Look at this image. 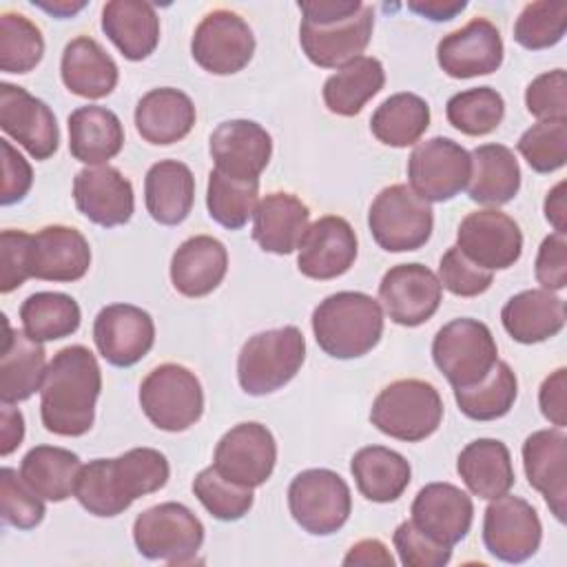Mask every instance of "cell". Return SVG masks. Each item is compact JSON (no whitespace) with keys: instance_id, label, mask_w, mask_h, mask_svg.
<instances>
[{"instance_id":"obj_47","label":"cell","mask_w":567,"mask_h":567,"mask_svg":"<svg viewBox=\"0 0 567 567\" xmlns=\"http://www.w3.org/2000/svg\"><path fill=\"white\" fill-rule=\"evenodd\" d=\"M567 29V2L538 0L523 7L514 22V40L529 49L540 51L558 44Z\"/></svg>"},{"instance_id":"obj_41","label":"cell","mask_w":567,"mask_h":567,"mask_svg":"<svg viewBox=\"0 0 567 567\" xmlns=\"http://www.w3.org/2000/svg\"><path fill=\"white\" fill-rule=\"evenodd\" d=\"M430 126V106L416 93H394L385 97L370 117L372 135L394 148L412 146Z\"/></svg>"},{"instance_id":"obj_59","label":"cell","mask_w":567,"mask_h":567,"mask_svg":"<svg viewBox=\"0 0 567 567\" xmlns=\"http://www.w3.org/2000/svg\"><path fill=\"white\" fill-rule=\"evenodd\" d=\"M343 565H383V567H392L394 558L381 540L365 538V540H359L350 547V551L343 556Z\"/></svg>"},{"instance_id":"obj_40","label":"cell","mask_w":567,"mask_h":567,"mask_svg":"<svg viewBox=\"0 0 567 567\" xmlns=\"http://www.w3.org/2000/svg\"><path fill=\"white\" fill-rule=\"evenodd\" d=\"M385 71L377 58L359 55L341 66L323 84V102L330 113L352 117L383 89Z\"/></svg>"},{"instance_id":"obj_36","label":"cell","mask_w":567,"mask_h":567,"mask_svg":"<svg viewBox=\"0 0 567 567\" xmlns=\"http://www.w3.org/2000/svg\"><path fill=\"white\" fill-rule=\"evenodd\" d=\"M456 472L467 489L485 501L507 494L516 481L509 450L498 439L467 443L456 458Z\"/></svg>"},{"instance_id":"obj_46","label":"cell","mask_w":567,"mask_h":567,"mask_svg":"<svg viewBox=\"0 0 567 567\" xmlns=\"http://www.w3.org/2000/svg\"><path fill=\"white\" fill-rule=\"evenodd\" d=\"M44 55L42 31L22 13L0 16V69L4 73H29Z\"/></svg>"},{"instance_id":"obj_58","label":"cell","mask_w":567,"mask_h":567,"mask_svg":"<svg viewBox=\"0 0 567 567\" xmlns=\"http://www.w3.org/2000/svg\"><path fill=\"white\" fill-rule=\"evenodd\" d=\"M299 9L303 13V20L310 22H326V20H339L350 18L363 9L361 0H303L299 2Z\"/></svg>"},{"instance_id":"obj_63","label":"cell","mask_w":567,"mask_h":567,"mask_svg":"<svg viewBox=\"0 0 567 567\" xmlns=\"http://www.w3.org/2000/svg\"><path fill=\"white\" fill-rule=\"evenodd\" d=\"M33 4L44 9V11H49V13H53V16H58V18H69V16H73V13H78L80 9L86 7V2H82V0L80 2H69V0L42 2V0H33Z\"/></svg>"},{"instance_id":"obj_54","label":"cell","mask_w":567,"mask_h":567,"mask_svg":"<svg viewBox=\"0 0 567 567\" xmlns=\"http://www.w3.org/2000/svg\"><path fill=\"white\" fill-rule=\"evenodd\" d=\"M29 244L31 233L7 228L0 235V290L7 295L20 288L29 277Z\"/></svg>"},{"instance_id":"obj_61","label":"cell","mask_w":567,"mask_h":567,"mask_svg":"<svg viewBox=\"0 0 567 567\" xmlns=\"http://www.w3.org/2000/svg\"><path fill=\"white\" fill-rule=\"evenodd\" d=\"M467 7L465 0H410L408 9L434 20V22H445L452 20L456 13H461Z\"/></svg>"},{"instance_id":"obj_57","label":"cell","mask_w":567,"mask_h":567,"mask_svg":"<svg viewBox=\"0 0 567 567\" xmlns=\"http://www.w3.org/2000/svg\"><path fill=\"white\" fill-rule=\"evenodd\" d=\"M538 405L543 416L551 425L556 427L567 425V370L565 368H558L549 377H545L538 390Z\"/></svg>"},{"instance_id":"obj_42","label":"cell","mask_w":567,"mask_h":567,"mask_svg":"<svg viewBox=\"0 0 567 567\" xmlns=\"http://www.w3.org/2000/svg\"><path fill=\"white\" fill-rule=\"evenodd\" d=\"M516 394L518 381L505 361H496L478 383L454 388V401L458 410L474 421H494L505 416L512 410Z\"/></svg>"},{"instance_id":"obj_25","label":"cell","mask_w":567,"mask_h":567,"mask_svg":"<svg viewBox=\"0 0 567 567\" xmlns=\"http://www.w3.org/2000/svg\"><path fill=\"white\" fill-rule=\"evenodd\" d=\"M523 467L529 485L543 494L563 523L567 512V436L563 427L538 430L523 443Z\"/></svg>"},{"instance_id":"obj_6","label":"cell","mask_w":567,"mask_h":567,"mask_svg":"<svg viewBox=\"0 0 567 567\" xmlns=\"http://www.w3.org/2000/svg\"><path fill=\"white\" fill-rule=\"evenodd\" d=\"M368 226L383 250L408 252L427 244L434 213L430 202L421 199L408 184H392L372 199Z\"/></svg>"},{"instance_id":"obj_18","label":"cell","mask_w":567,"mask_h":567,"mask_svg":"<svg viewBox=\"0 0 567 567\" xmlns=\"http://www.w3.org/2000/svg\"><path fill=\"white\" fill-rule=\"evenodd\" d=\"M0 126L33 159H49L60 146L58 122L49 104L9 82L0 86Z\"/></svg>"},{"instance_id":"obj_55","label":"cell","mask_w":567,"mask_h":567,"mask_svg":"<svg viewBox=\"0 0 567 567\" xmlns=\"http://www.w3.org/2000/svg\"><path fill=\"white\" fill-rule=\"evenodd\" d=\"M536 281L543 290L556 292L567 286V239L560 233L547 235L538 248L534 264Z\"/></svg>"},{"instance_id":"obj_3","label":"cell","mask_w":567,"mask_h":567,"mask_svg":"<svg viewBox=\"0 0 567 567\" xmlns=\"http://www.w3.org/2000/svg\"><path fill=\"white\" fill-rule=\"evenodd\" d=\"M312 332L328 357H363L383 334L381 303L365 292H334L315 308Z\"/></svg>"},{"instance_id":"obj_35","label":"cell","mask_w":567,"mask_h":567,"mask_svg":"<svg viewBox=\"0 0 567 567\" xmlns=\"http://www.w3.org/2000/svg\"><path fill=\"white\" fill-rule=\"evenodd\" d=\"M124 146L120 117L97 104L80 106L69 115V151L89 166H104Z\"/></svg>"},{"instance_id":"obj_43","label":"cell","mask_w":567,"mask_h":567,"mask_svg":"<svg viewBox=\"0 0 567 567\" xmlns=\"http://www.w3.org/2000/svg\"><path fill=\"white\" fill-rule=\"evenodd\" d=\"M80 306L64 292H35L20 306L24 332L35 341H55L73 334L80 328Z\"/></svg>"},{"instance_id":"obj_1","label":"cell","mask_w":567,"mask_h":567,"mask_svg":"<svg viewBox=\"0 0 567 567\" xmlns=\"http://www.w3.org/2000/svg\"><path fill=\"white\" fill-rule=\"evenodd\" d=\"M171 467L153 447H133L117 458H93L82 465L73 496L93 516H117L140 496L162 489Z\"/></svg>"},{"instance_id":"obj_27","label":"cell","mask_w":567,"mask_h":567,"mask_svg":"<svg viewBox=\"0 0 567 567\" xmlns=\"http://www.w3.org/2000/svg\"><path fill=\"white\" fill-rule=\"evenodd\" d=\"M310 210L292 193H268L252 213V239L264 252L290 255L308 230Z\"/></svg>"},{"instance_id":"obj_30","label":"cell","mask_w":567,"mask_h":567,"mask_svg":"<svg viewBox=\"0 0 567 567\" xmlns=\"http://www.w3.org/2000/svg\"><path fill=\"white\" fill-rule=\"evenodd\" d=\"M47 352L42 341L24 330H11L4 317V339L0 350V401L20 403L42 388L47 372Z\"/></svg>"},{"instance_id":"obj_45","label":"cell","mask_w":567,"mask_h":567,"mask_svg":"<svg viewBox=\"0 0 567 567\" xmlns=\"http://www.w3.org/2000/svg\"><path fill=\"white\" fill-rule=\"evenodd\" d=\"M445 115L456 131L478 137L498 128L505 115V102L496 89L476 86L454 93L445 104Z\"/></svg>"},{"instance_id":"obj_49","label":"cell","mask_w":567,"mask_h":567,"mask_svg":"<svg viewBox=\"0 0 567 567\" xmlns=\"http://www.w3.org/2000/svg\"><path fill=\"white\" fill-rule=\"evenodd\" d=\"M532 171L554 173L567 162V120L536 122L516 142Z\"/></svg>"},{"instance_id":"obj_44","label":"cell","mask_w":567,"mask_h":567,"mask_svg":"<svg viewBox=\"0 0 567 567\" xmlns=\"http://www.w3.org/2000/svg\"><path fill=\"white\" fill-rule=\"evenodd\" d=\"M259 179H237L219 173L217 168L208 175L206 206L208 215L228 230H239L252 217L257 208Z\"/></svg>"},{"instance_id":"obj_9","label":"cell","mask_w":567,"mask_h":567,"mask_svg":"<svg viewBox=\"0 0 567 567\" xmlns=\"http://www.w3.org/2000/svg\"><path fill=\"white\" fill-rule=\"evenodd\" d=\"M133 540L148 560L186 565L204 543V525L186 505L168 501L144 509L135 518Z\"/></svg>"},{"instance_id":"obj_52","label":"cell","mask_w":567,"mask_h":567,"mask_svg":"<svg viewBox=\"0 0 567 567\" xmlns=\"http://www.w3.org/2000/svg\"><path fill=\"white\" fill-rule=\"evenodd\" d=\"M525 106L540 122L567 120V73L565 69L547 71L525 89Z\"/></svg>"},{"instance_id":"obj_7","label":"cell","mask_w":567,"mask_h":567,"mask_svg":"<svg viewBox=\"0 0 567 567\" xmlns=\"http://www.w3.org/2000/svg\"><path fill=\"white\" fill-rule=\"evenodd\" d=\"M140 405L146 419L164 432H184L204 412V390L195 372L179 363L153 368L140 385Z\"/></svg>"},{"instance_id":"obj_26","label":"cell","mask_w":567,"mask_h":567,"mask_svg":"<svg viewBox=\"0 0 567 567\" xmlns=\"http://www.w3.org/2000/svg\"><path fill=\"white\" fill-rule=\"evenodd\" d=\"M91 266L86 237L71 226L53 224L31 235L29 272L42 281H78Z\"/></svg>"},{"instance_id":"obj_12","label":"cell","mask_w":567,"mask_h":567,"mask_svg":"<svg viewBox=\"0 0 567 567\" xmlns=\"http://www.w3.org/2000/svg\"><path fill=\"white\" fill-rule=\"evenodd\" d=\"M193 60L213 75L241 71L255 53V35L248 22L228 9H215L202 18L190 40Z\"/></svg>"},{"instance_id":"obj_48","label":"cell","mask_w":567,"mask_h":567,"mask_svg":"<svg viewBox=\"0 0 567 567\" xmlns=\"http://www.w3.org/2000/svg\"><path fill=\"white\" fill-rule=\"evenodd\" d=\"M193 492L210 516L219 520H239L252 507V489L224 478L213 465L195 476Z\"/></svg>"},{"instance_id":"obj_19","label":"cell","mask_w":567,"mask_h":567,"mask_svg":"<svg viewBox=\"0 0 567 567\" xmlns=\"http://www.w3.org/2000/svg\"><path fill=\"white\" fill-rule=\"evenodd\" d=\"M93 341L111 365H135L155 343L153 317L133 303L104 306L93 321Z\"/></svg>"},{"instance_id":"obj_11","label":"cell","mask_w":567,"mask_h":567,"mask_svg":"<svg viewBox=\"0 0 567 567\" xmlns=\"http://www.w3.org/2000/svg\"><path fill=\"white\" fill-rule=\"evenodd\" d=\"M470 153L450 137L419 142L408 159L410 188L425 202H447L470 182Z\"/></svg>"},{"instance_id":"obj_10","label":"cell","mask_w":567,"mask_h":567,"mask_svg":"<svg viewBox=\"0 0 567 567\" xmlns=\"http://www.w3.org/2000/svg\"><path fill=\"white\" fill-rule=\"evenodd\" d=\"M288 509L308 534L330 536L346 525L352 512L350 487L332 470H303L288 487Z\"/></svg>"},{"instance_id":"obj_21","label":"cell","mask_w":567,"mask_h":567,"mask_svg":"<svg viewBox=\"0 0 567 567\" xmlns=\"http://www.w3.org/2000/svg\"><path fill=\"white\" fill-rule=\"evenodd\" d=\"M297 255V268L308 279H334L350 270L357 259V235L348 219L319 217L308 226Z\"/></svg>"},{"instance_id":"obj_23","label":"cell","mask_w":567,"mask_h":567,"mask_svg":"<svg viewBox=\"0 0 567 567\" xmlns=\"http://www.w3.org/2000/svg\"><path fill=\"white\" fill-rule=\"evenodd\" d=\"M78 210L93 224L113 228L133 217L135 197L131 182L113 166L82 168L73 179Z\"/></svg>"},{"instance_id":"obj_15","label":"cell","mask_w":567,"mask_h":567,"mask_svg":"<svg viewBox=\"0 0 567 567\" xmlns=\"http://www.w3.org/2000/svg\"><path fill=\"white\" fill-rule=\"evenodd\" d=\"M443 286L423 264L392 266L381 284L379 299L388 317L405 328H416L434 317L441 306Z\"/></svg>"},{"instance_id":"obj_37","label":"cell","mask_w":567,"mask_h":567,"mask_svg":"<svg viewBox=\"0 0 567 567\" xmlns=\"http://www.w3.org/2000/svg\"><path fill=\"white\" fill-rule=\"evenodd\" d=\"M472 173L467 195L485 206H501L516 197L520 188V166L514 151L503 144H483L470 153Z\"/></svg>"},{"instance_id":"obj_17","label":"cell","mask_w":567,"mask_h":567,"mask_svg":"<svg viewBox=\"0 0 567 567\" xmlns=\"http://www.w3.org/2000/svg\"><path fill=\"white\" fill-rule=\"evenodd\" d=\"M456 246L465 257L487 270H505L514 266L523 252L520 226L496 208L470 213L458 230Z\"/></svg>"},{"instance_id":"obj_51","label":"cell","mask_w":567,"mask_h":567,"mask_svg":"<svg viewBox=\"0 0 567 567\" xmlns=\"http://www.w3.org/2000/svg\"><path fill=\"white\" fill-rule=\"evenodd\" d=\"M439 281L456 297H478L492 286L494 277L492 270L474 264L458 246H452L439 261Z\"/></svg>"},{"instance_id":"obj_31","label":"cell","mask_w":567,"mask_h":567,"mask_svg":"<svg viewBox=\"0 0 567 567\" xmlns=\"http://www.w3.org/2000/svg\"><path fill=\"white\" fill-rule=\"evenodd\" d=\"M565 301L543 288L514 295L501 310V321L507 334L527 346L556 337L565 328Z\"/></svg>"},{"instance_id":"obj_24","label":"cell","mask_w":567,"mask_h":567,"mask_svg":"<svg viewBox=\"0 0 567 567\" xmlns=\"http://www.w3.org/2000/svg\"><path fill=\"white\" fill-rule=\"evenodd\" d=\"M215 168L237 179H259L272 155L268 131L252 120H226L210 135Z\"/></svg>"},{"instance_id":"obj_13","label":"cell","mask_w":567,"mask_h":567,"mask_svg":"<svg viewBox=\"0 0 567 567\" xmlns=\"http://www.w3.org/2000/svg\"><path fill=\"white\" fill-rule=\"evenodd\" d=\"M543 540L538 512L520 496L503 494L492 498L483 516V543L503 563H525Z\"/></svg>"},{"instance_id":"obj_38","label":"cell","mask_w":567,"mask_h":567,"mask_svg":"<svg viewBox=\"0 0 567 567\" xmlns=\"http://www.w3.org/2000/svg\"><path fill=\"white\" fill-rule=\"evenodd\" d=\"M350 472L357 489L372 503H392L410 485V463L399 452L383 445L361 447L352 461Z\"/></svg>"},{"instance_id":"obj_50","label":"cell","mask_w":567,"mask_h":567,"mask_svg":"<svg viewBox=\"0 0 567 567\" xmlns=\"http://www.w3.org/2000/svg\"><path fill=\"white\" fill-rule=\"evenodd\" d=\"M0 514L7 525L18 529H33L44 518L42 498L11 467L0 472Z\"/></svg>"},{"instance_id":"obj_33","label":"cell","mask_w":567,"mask_h":567,"mask_svg":"<svg viewBox=\"0 0 567 567\" xmlns=\"http://www.w3.org/2000/svg\"><path fill=\"white\" fill-rule=\"evenodd\" d=\"M102 31L126 60L148 58L159 42V18L142 0H111L102 9Z\"/></svg>"},{"instance_id":"obj_53","label":"cell","mask_w":567,"mask_h":567,"mask_svg":"<svg viewBox=\"0 0 567 567\" xmlns=\"http://www.w3.org/2000/svg\"><path fill=\"white\" fill-rule=\"evenodd\" d=\"M399 560L408 567H443L452 558V547L432 540L412 520H403L392 536Z\"/></svg>"},{"instance_id":"obj_34","label":"cell","mask_w":567,"mask_h":567,"mask_svg":"<svg viewBox=\"0 0 567 567\" xmlns=\"http://www.w3.org/2000/svg\"><path fill=\"white\" fill-rule=\"evenodd\" d=\"M144 202L157 224H182L195 202V177L190 168L177 159L155 162L144 177Z\"/></svg>"},{"instance_id":"obj_16","label":"cell","mask_w":567,"mask_h":567,"mask_svg":"<svg viewBox=\"0 0 567 567\" xmlns=\"http://www.w3.org/2000/svg\"><path fill=\"white\" fill-rule=\"evenodd\" d=\"M374 11L363 4V9L350 18L310 22L301 20L299 44L306 58L321 69H341L357 60L372 38Z\"/></svg>"},{"instance_id":"obj_8","label":"cell","mask_w":567,"mask_h":567,"mask_svg":"<svg viewBox=\"0 0 567 567\" xmlns=\"http://www.w3.org/2000/svg\"><path fill=\"white\" fill-rule=\"evenodd\" d=\"M432 359L452 388H467L494 368L498 348L492 330L483 321L458 317L436 332Z\"/></svg>"},{"instance_id":"obj_5","label":"cell","mask_w":567,"mask_h":567,"mask_svg":"<svg viewBox=\"0 0 567 567\" xmlns=\"http://www.w3.org/2000/svg\"><path fill=\"white\" fill-rule=\"evenodd\" d=\"M370 421L390 439L416 443L439 430L443 421V401L432 383L421 379H399L377 394Z\"/></svg>"},{"instance_id":"obj_2","label":"cell","mask_w":567,"mask_h":567,"mask_svg":"<svg viewBox=\"0 0 567 567\" xmlns=\"http://www.w3.org/2000/svg\"><path fill=\"white\" fill-rule=\"evenodd\" d=\"M102 372L84 346H66L53 354L40 388L42 425L58 436H82L95 419Z\"/></svg>"},{"instance_id":"obj_62","label":"cell","mask_w":567,"mask_h":567,"mask_svg":"<svg viewBox=\"0 0 567 567\" xmlns=\"http://www.w3.org/2000/svg\"><path fill=\"white\" fill-rule=\"evenodd\" d=\"M545 219L556 233H567V206H565V182H558L545 197Z\"/></svg>"},{"instance_id":"obj_4","label":"cell","mask_w":567,"mask_h":567,"mask_svg":"<svg viewBox=\"0 0 567 567\" xmlns=\"http://www.w3.org/2000/svg\"><path fill=\"white\" fill-rule=\"evenodd\" d=\"M303 359L306 339L297 326L257 332L239 350V385L252 396L270 394L295 379Z\"/></svg>"},{"instance_id":"obj_32","label":"cell","mask_w":567,"mask_h":567,"mask_svg":"<svg viewBox=\"0 0 567 567\" xmlns=\"http://www.w3.org/2000/svg\"><path fill=\"white\" fill-rule=\"evenodd\" d=\"M60 73L64 86L86 100L106 97L120 78L115 60L89 35H78L64 47Z\"/></svg>"},{"instance_id":"obj_60","label":"cell","mask_w":567,"mask_h":567,"mask_svg":"<svg viewBox=\"0 0 567 567\" xmlns=\"http://www.w3.org/2000/svg\"><path fill=\"white\" fill-rule=\"evenodd\" d=\"M24 439V419L22 412L11 403H2L0 410V454L9 456Z\"/></svg>"},{"instance_id":"obj_20","label":"cell","mask_w":567,"mask_h":567,"mask_svg":"<svg viewBox=\"0 0 567 567\" xmlns=\"http://www.w3.org/2000/svg\"><path fill=\"white\" fill-rule=\"evenodd\" d=\"M439 66L456 80L494 73L503 62V40L487 18H474L463 29L441 38Z\"/></svg>"},{"instance_id":"obj_56","label":"cell","mask_w":567,"mask_h":567,"mask_svg":"<svg viewBox=\"0 0 567 567\" xmlns=\"http://www.w3.org/2000/svg\"><path fill=\"white\" fill-rule=\"evenodd\" d=\"M2 148V190H0V202L2 206H11L29 193L33 184V173L29 162L11 146L9 140H0Z\"/></svg>"},{"instance_id":"obj_29","label":"cell","mask_w":567,"mask_h":567,"mask_svg":"<svg viewBox=\"0 0 567 567\" xmlns=\"http://www.w3.org/2000/svg\"><path fill=\"white\" fill-rule=\"evenodd\" d=\"M193 100L173 86H159L140 97L135 106V128L144 142L168 146L184 140L195 124Z\"/></svg>"},{"instance_id":"obj_39","label":"cell","mask_w":567,"mask_h":567,"mask_svg":"<svg viewBox=\"0 0 567 567\" xmlns=\"http://www.w3.org/2000/svg\"><path fill=\"white\" fill-rule=\"evenodd\" d=\"M80 470V456L55 445H35L24 454L20 463L22 481L40 498L53 503L66 501L73 494Z\"/></svg>"},{"instance_id":"obj_14","label":"cell","mask_w":567,"mask_h":567,"mask_svg":"<svg viewBox=\"0 0 567 567\" xmlns=\"http://www.w3.org/2000/svg\"><path fill=\"white\" fill-rule=\"evenodd\" d=\"M277 463V443L272 432L255 421L230 427L215 447L213 467L228 481L244 487L264 485Z\"/></svg>"},{"instance_id":"obj_28","label":"cell","mask_w":567,"mask_h":567,"mask_svg":"<svg viewBox=\"0 0 567 567\" xmlns=\"http://www.w3.org/2000/svg\"><path fill=\"white\" fill-rule=\"evenodd\" d=\"M228 270L226 246L210 235H195L179 244L171 259L173 288L184 297L210 295Z\"/></svg>"},{"instance_id":"obj_22","label":"cell","mask_w":567,"mask_h":567,"mask_svg":"<svg viewBox=\"0 0 567 567\" xmlns=\"http://www.w3.org/2000/svg\"><path fill=\"white\" fill-rule=\"evenodd\" d=\"M410 514V520L432 540L454 547L472 527L474 505L470 494L452 483H427L414 496Z\"/></svg>"}]
</instances>
